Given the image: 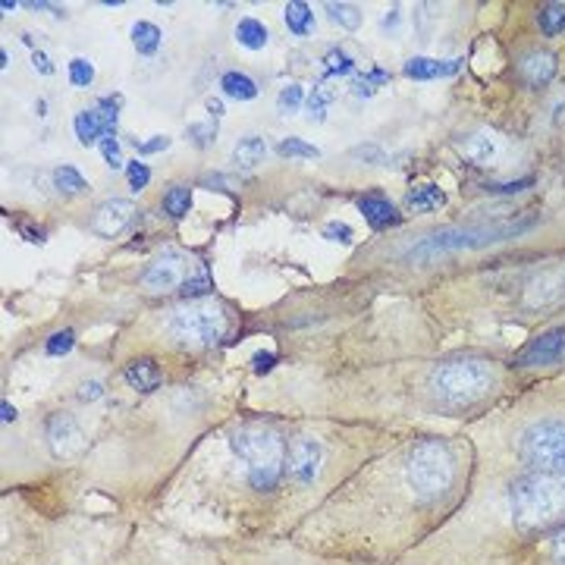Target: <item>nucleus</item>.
Here are the masks:
<instances>
[{"instance_id": "obj_16", "label": "nucleus", "mask_w": 565, "mask_h": 565, "mask_svg": "<svg viewBox=\"0 0 565 565\" xmlns=\"http://www.w3.org/2000/svg\"><path fill=\"white\" fill-rule=\"evenodd\" d=\"M462 151L468 161L490 163L500 154V139H497L490 129H478V132H471V136L462 141Z\"/></svg>"}, {"instance_id": "obj_14", "label": "nucleus", "mask_w": 565, "mask_h": 565, "mask_svg": "<svg viewBox=\"0 0 565 565\" xmlns=\"http://www.w3.org/2000/svg\"><path fill=\"white\" fill-rule=\"evenodd\" d=\"M534 29H537V39H563L565 3H537V7H534Z\"/></svg>"}, {"instance_id": "obj_31", "label": "nucleus", "mask_w": 565, "mask_h": 565, "mask_svg": "<svg viewBox=\"0 0 565 565\" xmlns=\"http://www.w3.org/2000/svg\"><path fill=\"white\" fill-rule=\"evenodd\" d=\"M66 73H70V82L76 88H88L95 82V63L88 61V57H73L70 66H66Z\"/></svg>"}, {"instance_id": "obj_6", "label": "nucleus", "mask_w": 565, "mask_h": 565, "mask_svg": "<svg viewBox=\"0 0 565 565\" xmlns=\"http://www.w3.org/2000/svg\"><path fill=\"white\" fill-rule=\"evenodd\" d=\"M226 311L214 302H189L170 311L167 318V333L173 337V343L185 349H211L226 337Z\"/></svg>"}, {"instance_id": "obj_18", "label": "nucleus", "mask_w": 565, "mask_h": 565, "mask_svg": "<svg viewBox=\"0 0 565 565\" xmlns=\"http://www.w3.org/2000/svg\"><path fill=\"white\" fill-rule=\"evenodd\" d=\"M51 182H54V189L61 192L63 199H82V195H88V189H92L88 180L82 177L73 163H61V167H54Z\"/></svg>"}, {"instance_id": "obj_10", "label": "nucleus", "mask_w": 565, "mask_h": 565, "mask_svg": "<svg viewBox=\"0 0 565 565\" xmlns=\"http://www.w3.org/2000/svg\"><path fill=\"white\" fill-rule=\"evenodd\" d=\"M497 565H565V525L553 527L541 541L527 544Z\"/></svg>"}, {"instance_id": "obj_4", "label": "nucleus", "mask_w": 565, "mask_h": 565, "mask_svg": "<svg viewBox=\"0 0 565 565\" xmlns=\"http://www.w3.org/2000/svg\"><path fill=\"white\" fill-rule=\"evenodd\" d=\"M437 289L462 318L546 321L565 311V248L519 255L509 264L452 270Z\"/></svg>"}, {"instance_id": "obj_41", "label": "nucleus", "mask_w": 565, "mask_h": 565, "mask_svg": "<svg viewBox=\"0 0 565 565\" xmlns=\"http://www.w3.org/2000/svg\"><path fill=\"white\" fill-rule=\"evenodd\" d=\"M32 66L39 70L41 76H54V63H51V57H47L44 51H39V47L32 51Z\"/></svg>"}, {"instance_id": "obj_44", "label": "nucleus", "mask_w": 565, "mask_h": 565, "mask_svg": "<svg viewBox=\"0 0 565 565\" xmlns=\"http://www.w3.org/2000/svg\"><path fill=\"white\" fill-rule=\"evenodd\" d=\"M0 408H3V424H7V427L20 422V412H17V405H10V399H3V403H0Z\"/></svg>"}, {"instance_id": "obj_3", "label": "nucleus", "mask_w": 565, "mask_h": 565, "mask_svg": "<svg viewBox=\"0 0 565 565\" xmlns=\"http://www.w3.org/2000/svg\"><path fill=\"white\" fill-rule=\"evenodd\" d=\"M462 430L475 446V478H565V377L512 393Z\"/></svg>"}, {"instance_id": "obj_36", "label": "nucleus", "mask_w": 565, "mask_h": 565, "mask_svg": "<svg viewBox=\"0 0 565 565\" xmlns=\"http://www.w3.org/2000/svg\"><path fill=\"white\" fill-rule=\"evenodd\" d=\"M386 82H390V73H384V70H371L367 76L352 82V92H355V95H374L377 85H386Z\"/></svg>"}, {"instance_id": "obj_37", "label": "nucleus", "mask_w": 565, "mask_h": 565, "mask_svg": "<svg viewBox=\"0 0 565 565\" xmlns=\"http://www.w3.org/2000/svg\"><path fill=\"white\" fill-rule=\"evenodd\" d=\"M321 236L327 243H343L349 245L355 239V233H352V226L349 223H340V221H330L321 226Z\"/></svg>"}, {"instance_id": "obj_45", "label": "nucleus", "mask_w": 565, "mask_h": 565, "mask_svg": "<svg viewBox=\"0 0 565 565\" xmlns=\"http://www.w3.org/2000/svg\"><path fill=\"white\" fill-rule=\"evenodd\" d=\"M396 22H399V7H393V10H386L384 29H396Z\"/></svg>"}, {"instance_id": "obj_43", "label": "nucleus", "mask_w": 565, "mask_h": 565, "mask_svg": "<svg viewBox=\"0 0 565 565\" xmlns=\"http://www.w3.org/2000/svg\"><path fill=\"white\" fill-rule=\"evenodd\" d=\"M204 110L211 114V120H221L223 114H226V107H223L221 98H207V102H204Z\"/></svg>"}, {"instance_id": "obj_22", "label": "nucleus", "mask_w": 565, "mask_h": 565, "mask_svg": "<svg viewBox=\"0 0 565 565\" xmlns=\"http://www.w3.org/2000/svg\"><path fill=\"white\" fill-rule=\"evenodd\" d=\"M282 20H286V29L296 39H308L315 32V10L305 0H289L286 10H282Z\"/></svg>"}, {"instance_id": "obj_26", "label": "nucleus", "mask_w": 565, "mask_h": 565, "mask_svg": "<svg viewBox=\"0 0 565 565\" xmlns=\"http://www.w3.org/2000/svg\"><path fill=\"white\" fill-rule=\"evenodd\" d=\"M446 202V195L440 192V185H418V189H412L408 195H405V204L412 207V211H434V207H440Z\"/></svg>"}, {"instance_id": "obj_5", "label": "nucleus", "mask_w": 565, "mask_h": 565, "mask_svg": "<svg viewBox=\"0 0 565 565\" xmlns=\"http://www.w3.org/2000/svg\"><path fill=\"white\" fill-rule=\"evenodd\" d=\"M546 223L544 211H519V214H493L487 221L446 223L422 233L418 239H408L399 248V262L408 267H434L459 255L487 252L500 245L519 243L534 236Z\"/></svg>"}, {"instance_id": "obj_38", "label": "nucleus", "mask_w": 565, "mask_h": 565, "mask_svg": "<svg viewBox=\"0 0 565 565\" xmlns=\"http://www.w3.org/2000/svg\"><path fill=\"white\" fill-rule=\"evenodd\" d=\"M73 345H76V333H73V330H61V333H54V337L44 343V352H47V355H66Z\"/></svg>"}, {"instance_id": "obj_12", "label": "nucleus", "mask_w": 565, "mask_h": 565, "mask_svg": "<svg viewBox=\"0 0 565 565\" xmlns=\"http://www.w3.org/2000/svg\"><path fill=\"white\" fill-rule=\"evenodd\" d=\"M355 204H359V211H362L364 223H367L371 230H377V233L403 223V214L396 211V204L390 202L384 192H377V189H374V192H364Z\"/></svg>"}, {"instance_id": "obj_9", "label": "nucleus", "mask_w": 565, "mask_h": 565, "mask_svg": "<svg viewBox=\"0 0 565 565\" xmlns=\"http://www.w3.org/2000/svg\"><path fill=\"white\" fill-rule=\"evenodd\" d=\"M185 267H189V264H185V258H182L180 252L163 248L161 255L145 267V274H141V286H145L148 292H170V289L182 286V280L189 277V274H185Z\"/></svg>"}, {"instance_id": "obj_21", "label": "nucleus", "mask_w": 565, "mask_h": 565, "mask_svg": "<svg viewBox=\"0 0 565 565\" xmlns=\"http://www.w3.org/2000/svg\"><path fill=\"white\" fill-rule=\"evenodd\" d=\"M129 39H132V47L139 51L141 57H154V54L161 51L163 32H161V25H154V22H148V20H139V22H132Z\"/></svg>"}, {"instance_id": "obj_8", "label": "nucleus", "mask_w": 565, "mask_h": 565, "mask_svg": "<svg viewBox=\"0 0 565 565\" xmlns=\"http://www.w3.org/2000/svg\"><path fill=\"white\" fill-rule=\"evenodd\" d=\"M556 73H559V57L546 44H527L515 54V76L531 92L546 88L550 82L556 79Z\"/></svg>"}, {"instance_id": "obj_20", "label": "nucleus", "mask_w": 565, "mask_h": 565, "mask_svg": "<svg viewBox=\"0 0 565 565\" xmlns=\"http://www.w3.org/2000/svg\"><path fill=\"white\" fill-rule=\"evenodd\" d=\"M161 211L170 221H185L192 211V185L185 182H173L161 195Z\"/></svg>"}, {"instance_id": "obj_27", "label": "nucleus", "mask_w": 565, "mask_h": 565, "mask_svg": "<svg viewBox=\"0 0 565 565\" xmlns=\"http://www.w3.org/2000/svg\"><path fill=\"white\" fill-rule=\"evenodd\" d=\"M277 154L280 158H302V161H315V158H321V148L318 145H308L299 136H289V139H282L277 145Z\"/></svg>"}, {"instance_id": "obj_32", "label": "nucleus", "mask_w": 565, "mask_h": 565, "mask_svg": "<svg viewBox=\"0 0 565 565\" xmlns=\"http://www.w3.org/2000/svg\"><path fill=\"white\" fill-rule=\"evenodd\" d=\"M333 102V95L327 92V85H318L308 98V120L311 122H323L327 120V107Z\"/></svg>"}, {"instance_id": "obj_17", "label": "nucleus", "mask_w": 565, "mask_h": 565, "mask_svg": "<svg viewBox=\"0 0 565 565\" xmlns=\"http://www.w3.org/2000/svg\"><path fill=\"white\" fill-rule=\"evenodd\" d=\"M233 39L245 51H264L270 44V29L262 20H255V17H243V20L236 22V29H233Z\"/></svg>"}, {"instance_id": "obj_1", "label": "nucleus", "mask_w": 565, "mask_h": 565, "mask_svg": "<svg viewBox=\"0 0 565 565\" xmlns=\"http://www.w3.org/2000/svg\"><path fill=\"white\" fill-rule=\"evenodd\" d=\"M475 481L465 430H405L374 452L282 544L340 565H399L459 512Z\"/></svg>"}, {"instance_id": "obj_28", "label": "nucleus", "mask_w": 565, "mask_h": 565, "mask_svg": "<svg viewBox=\"0 0 565 565\" xmlns=\"http://www.w3.org/2000/svg\"><path fill=\"white\" fill-rule=\"evenodd\" d=\"M305 104V88L299 82H289L286 88H280V95H277V114L280 117H292V114H299Z\"/></svg>"}, {"instance_id": "obj_19", "label": "nucleus", "mask_w": 565, "mask_h": 565, "mask_svg": "<svg viewBox=\"0 0 565 565\" xmlns=\"http://www.w3.org/2000/svg\"><path fill=\"white\" fill-rule=\"evenodd\" d=\"M267 139L264 136H245V139L236 141V148H233V163H236V170H255L258 163H264L267 158Z\"/></svg>"}, {"instance_id": "obj_23", "label": "nucleus", "mask_w": 565, "mask_h": 565, "mask_svg": "<svg viewBox=\"0 0 565 565\" xmlns=\"http://www.w3.org/2000/svg\"><path fill=\"white\" fill-rule=\"evenodd\" d=\"M456 70H459L456 61H430V57H412L403 66V73L408 79H440V76H449Z\"/></svg>"}, {"instance_id": "obj_29", "label": "nucleus", "mask_w": 565, "mask_h": 565, "mask_svg": "<svg viewBox=\"0 0 565 565\" xmlns=\"http://www.w3.org/2000/svg\"><path fill=\"white\" fill-rule=\"evenodd\" d=\"M323 70H327V76H352L355 73V61L345 54L343 47H330L327 54H323Z\"/></svg>"}, {"instance_id": "obj_25", "label": "nucleus", "mask_w": 565, "mask_h": 565, "mask_svg": "<svg viewBox=\"0 0 565 565\" xmlns=\"http://www.w3.org/2000/svg\"><path fill=\"white\" fill-rule=\"evenodd\" d=\"M323 10H327L330 22H337L345 32L362 29V7H355V3H323Z\"/></svg>"}, {"instance_id": "obj_24", "label": "nucleus", "mask_w": 565, "mask_h": 565, "mask_svg": "<svg viewBox=\"0 0 565 565\" xmlns=\"http://www.w3.org/2000/svg\"><path fill=\"white\" fill-rule=\"evenodd\" d=\"M211 289H214V282H211V274H207V264H195V270L180 286L182 299H189V302H199Z\"/></svg>"}, {"instance_id": "obj_33", "label": "nucleus", "mask_w": 565, "mask_h": 565, "mask_svg": "<svg viewBox=\"0 0 565 565\" xmlns=\"http://www.w3.org/2000/svg\"><path fill=\"white\" fill-rule=\"evenodd\" d=\"M126 182H129V189H132V192L148 189V182H151V167L141 161H129L126 163Z\"/></svg>"}, {"instance_id": "obj_34", "label": "nucleus", "mask_w": 565, "mask_h": 565, "mask_svg": "<svg viewBox=\"0 0 565 565\" xmlns=\"http://www.w3.org/2000/svg\"><path fill=\"white\" fill-rule=\"evenodd\" d=\"M98 148H102V158L110 170H122V167H126V161H122V145L117 136H107V139H102Z\"/></svg>"}, {"instance_id": "obj_11", "label": "nucleus", "mask_w": 565, "mask_h": 565, "mask_svg": "<svg viewBox=\"0 0 565 565\" xmlns=\"http://www.w3.org/2000/svg\"><path fill=\"white\" fill-rule=\"evenodd\" d=\"M136 217V204L129 199H107L95 211H92V221H88V230L102 239H117L122 230L132 223Z\"/></svg>"}, {"instance_id": "obj_7", "label": "nucleus", "mask_w": 565, "mask_h": 565, "mask_svg": "<svg viewBox=\"0 0 565 565\" xmlns=\"http://www.w3.org/2000/svg\"><path fill=\"white\" fill-rule=\"evenodd\" d=\"M41 437H44V449L57 465H76L88 456V430L73 412H51L44 424H41Z\"/></svg>"}, {"instance_id": "obj_40", "label": "nucleus", "mask_w": 565, "mask_h": 565, "mask_svg": "<svg viewBox=\"0 0 565 565\" xmlns=\"http://www.w3.org/2000/svg\"><path fill=\"white\" fill-rule=\"evenodd\" d=\"M76 396H79V403H98L104 396V384L102 381H85V384H79V393H76Z\"/></svg>"}, {"instance_id": "obj_2", "label": "nucleus", "mask_w": 565, "mask_h": 565, "mask_svg": "<svg viewBox=\"0 0 565 565\" xmlns=\"http://www.w3.org/2000/svg\"><path fill=\"white\" fill-rule=\"evenodd\" d=\"M565 525V478H475L459 512L399 565H497Z\"/></svg>"}, {"instance_id": "obj_15", "label": "nucleus", "mask_w": 565, "mask_h": 565, "mask_svg": "<svg viewBox=\"0 0 565 565\" xmlns=\"http://www.w3.org/2000/svg\"><path fill=\"white\" fill-rule=\"evenodd\" d=\"M221 92L226 98H233V102H255L258 98V82L252 79L248 73L243 70H226L221 76Z\"/></svg>"}, {"instance_id": "obj_39", "label": "nucleus", "mask_w": 565, "mask_h": 565, "mask_svg": "<svg viewBox=\"0 0 565 565\" xmlns=\"http://www.w3.org/2000/svg\"><path fill=\"white\" fill-rule=\"evenodd\" d=\"M173 145V139L170 136H151L148 141H132V148L139 151V154H161V151H167Z\"/></svg>"}, {"instance_id": "obj_42", "label": "nucleus", "mask_w": 565, "mask_h": 565, "mask_svg": "<svg viewBox=\"0 0 565 565\" xmlns=\"http://www.w3.org/2000/svg\"><path fill=\"white\" fill-rule=\"evenodd\" d=\"M252 367H255L258 374H267V371L274 367V355H270V352H258V355L252 359Z\"/></svg>"}, {"instance_id": "obj_30", "label": "nucleus", "mask_w": 565, "mask_h": 565, "mask_svg": "<svg viewBox=\"0 0 565 565\" xmlns=\"http://www.w3.org/2000/svg\"><path fill=\"white\" fill-rule=\"evenodd\" d=\"M185 139L192 141L195 148H211L217 141V120H204V122H189L185 126Z\"/></svg>"}, {"instance_id": "obj_13", "label": "nucleus", "mask_w": 565, "mask_h": 565, "mask_svg": "<svg viewBox=\"0 0 565 565\" xmlns=\"http://www.w3.org/2000/svg\"><path fill=\"white\" fill-rule=\"evenodd\" d=\"M122 381L129 384V390H136L141 396H151V393L161 390L163 371L154 359H136V362H129L122 367Z\"/></svg>"}, {"instance_id": "obj_35", "label": "nucleus", "mask_w": 565, "mask_h": 565, "mask_svg": "<svg viewBox=\"0 0 565 565\" xmlns=\"http://www.w3.org/2000/svg\"><path fill=\"white\" fill-rule=\"evenodd\" d=\"M349 158H352V161L371 163V167H386V151L381 145H359V148H352Z\"/></svg>"}]
</instances>
